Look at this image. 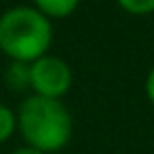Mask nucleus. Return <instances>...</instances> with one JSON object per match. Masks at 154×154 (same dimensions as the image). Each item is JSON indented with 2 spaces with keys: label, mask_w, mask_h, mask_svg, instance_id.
<instances>
[{
  "label": "nucleus",
  "mask_w": 154,
  "mask_h": 154,
  "mask_svg": "<svg viewBox=\"0 0 154 154\" xmlns=\"http://www.w3.org/2000/svg\"><path fill=\"white\" fill-rule=\"evenodd\" d=\"M30 87L34 89V95L59 99L72 87V70L63 59L42 55L30 63Z\"/></svg>",
  "instance_id": "3"
},
{
  "label": "nucleus",
  "mask_w": 154,
  "mask_h": 154,
  "mask_svg": "<svg viewBox=\"0 0 154 154\" xmlns=\"http://www.w3.org/2000/svg\"><path fill=\"white\" fill-rule=\"evenodd\" d=\"M15 127H17V114L9 106L0 103V143H5L13 135Z\"/></svg>",
  "instance_id": "6"
},
{
  "label": "nucleus",
  "mask_w": 154,
  "mask_h": 154,
  "mask_svg": "<svg viewBox=\"0 0 154 154\" xmlns=\"http://www.w3.org/2000/svg\"><path fill=\"white\" fill-rule=\"evenodd\" d=\"M146 95H148L150 103L154 106V68L150 70V74H148V78H146Z\"/></svg>",
  "instance_id": "8"
},
{
  "label": "nucleus",
  "mask_w": 154,
  "mask_h": 154,
  "mask_svg": "<svg viewBox=\"0 0 154 154\" xmlns=\"http://www.w3.org/2000/svg\"><path fill=\"white\" fill-rule=\"evenodd\" d=\"M5 80L13 91H21V89L30 87V63L13 61L5 74Z\"/></svg>",
  "instance_id": "5"
},
{
  "label": "nucleus",
  "mask_w": 154,
  "mask_h": 154,
  "mask_svg": "<svg viewBox=\"0 0 154 154\" xmlns=\"http://www.w3.org/2000/svg\"><path fill=\"white\" fill-rule=\"evenodd\" d=\"M120 9L131 15H150L154 13V0H116Z\"/></svg>",
  "instance_id": "7"
},
{
  "label": "nucleus",
  "mask_w": 154,
  "mask_h": 154,
  "mask_svg": "<svg viewBox=\"0 0 154 154\" xmlns=\"http://www.w3.org/2000/svg\"><path fill=\"white\" fill-rule=\"evenodd\" d=\"M53 40L49 17L32 7H13L0 17V49L13 61L32 63L47 55Z\"/></svg>",
  "instance_id": "2"
},
{
  "label": "nucleus",
  "mask_w": 154,
  "mask_h": 154,
  "mask_svg": "<svg viewBox=\"0 0 154 154\" xmlns=\"http://www.w3.org/2000/svg\"><path fill=\"white\" fill-rule=\"evenodd\" d=\"M17 127L28 146L49 154L59 152L72 137V116L59 99L32 95L17 112Z\"/></svg>",
  "instance_id": "1"
},
{
  "label": "nucleus",
  "mask_w": 154,
  "mask_h": 154,
  "mask_svg": "<svg viewBox=\"0 0 154 154\" xmlns=\"http://www.w3.org/2000/svg\"><path fill=\"white\" fill-rule=\"evenodd\" d=\"M36 9L45 15V17H68L76 11L80 0H34Z\"/></svg>",
  "instance_id": "4"
},
{
  "label": "nucleus",
  "mask_w": 154,
  "mask_h": 154,
  "mask_svg": "<svg viewBox=\"0 0 154 154\" xmlns=\"http://www.w3.org/2000/svg\"><path fill=\"white\" fill-rule=\"evenodd\" d=\"M11 154H45V152H40V150H36V148H32V146H23V148L13 150Z\"/></svg>",
  "instance_id": "9"
}]
</instances>
